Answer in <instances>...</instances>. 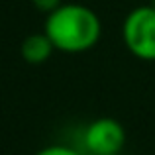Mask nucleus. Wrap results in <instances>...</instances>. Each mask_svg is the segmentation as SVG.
Listing matches in <instances>:
<instances>
[{
	"label": "nucleus",
	"instance_id": "423d86ee",
	"mask_svg": "<svg viewBox=\"0 0 155 155\" xmlns=\"http://www.w3.org/2000/svg\"><path fill=\"white\" fill-rule=\"evenodd\" d=\"M31 4L35 6V10H39L45 16H49L51 12H55L59 6H63L65 2H61V0H31Z\"/></svg>",
	"mask_w": 155,
	"mask_h": 155
},
{
	"label": "nucleus",
	"instance_id": "0eeeda50",
	"mask_svg": "<svg viewBox=\"0 0 155 155\" xmlns=\"http://www.w3.org/2000/svg\"><path fill=\"white\" fill-rule=\"evenodd\" d=\"M151 6H155V0H153V4H151Z\"/></svg>",
	"mask_w": 155,
	"mask_h": 155
},
{
	"label": "nucleus",
	"instance_id": "f03ea898",
	"mask_svg": "<svg viewBox=\"0 0 155 155\" xmlns=\"http://www.w3.org/2000/svg\"><path fill=\"white\" fill-rule=\"evenodd\" d=\"M122 38L134 57L155 61V6H137L122 24Z\"/></svg>",
	"mask_w": 155,
	"mask_h": 155
},
{
	"label": "nucleus",
	"instance_id": "f257e3e1",
	"mask_svg": "<svg viewBox=\"0 0 155 155\" xmlns=\"http://www.w3.org/2000/svg\"><path fill=\"white\" fill-rule=\"evenodd\" d=\"M43 34L49 38L55 51L84 53L98 43L102 22L88 6L69 2L45 16Z\"/></svg>",
	"mask_w": 155,
	"mask_h": 155
},
{
	"label": "nucleus",
	"instance_id": "20e7f679",
	"mask_svg": "<svg viewBox=\"0 0 155 155\" xmlns=\"http://www.w3.org/2000/svg\"><path fill=\"white\" fill-rule=\"evenodd\" d=\"M53 51H55V47L43 31L26 35L20 45V55L28 65H43L53 55Z\"/></svg>",
	"mask_w": 155,
	"mask_h": 155
},
{
	"label": "nucleus",
	"instance_id": "39448f33",
	"mask_svg": "<svg viewBox=\"0 0 155 155\" xmlns=\"http://www.w3.org/2000/svg\"><path fill=\"white\" fill-rule=\"evenodd\" d=\"M35 155H81L77 149L69 147V145H61V143H53V145H47V147L39 149Z\"/></svg>",
	"mask_w": 155,
	"mask_h": 155
},
{
	"label": "nucleus",
	"instance_id": "7ed1b4c3",
	"mask_svg": "<svg viewBox=\"0 0 155 155\" xmlns=\"http://www.w3.org/2000/svg\"><path fill=\"white\" fill-rule=\"evenodd\" d=\"M84 145L92 155H122L126 130L114 118H96L84 130Z\"/></svg>",
	"mask_w": 155,
	"mask_h": 155
}]
</instances>
